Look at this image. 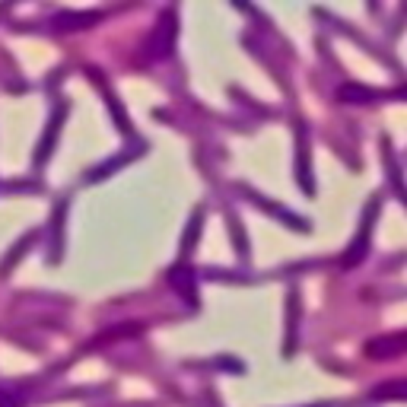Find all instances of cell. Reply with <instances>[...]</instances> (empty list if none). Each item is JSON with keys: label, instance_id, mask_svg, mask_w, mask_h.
Listing matches in <instances>:
<instances>
[{"label": "cell", "instance_id": "cell-1", "mask_svg": "<svg viewBox=\"0 0 407 407\" xmlns=\"http://www.w3.org/2000/svg\"><path fill=\"white\" fill-rule=\"evenodd\" d=\"M404 350V334H392V337H379V341L366 344V356L373 360H394Z\"/></svg>", "mask_w": 407, "mask_h": 407}, {"label": "cell", "instance_id": "cell-2", "mask_svg": "<svg viewBox=\"0 0 407 407\" xmlns=\"http://www.w3.org/2000/svg\"><path fill=\"white\" fill-rule=\"evenodd\" d=\"M401 392H404V382L394 379V385L392 388H379V392H375V398H401Z\"/></svg>", "mask_w": 407, "mask_h": 407}]
</instances>
